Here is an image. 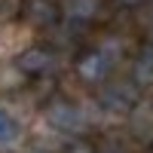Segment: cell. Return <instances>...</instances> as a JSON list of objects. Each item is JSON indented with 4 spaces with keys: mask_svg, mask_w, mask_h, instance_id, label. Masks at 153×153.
I'll return each mask as SVG.
<instances>
[{
    "mask_svg": "<svg viewBox=\"0 0 153 153\" xmlns=\"http://www.w3.org/2000/svg\"><path fill=\"white\" fill-rule=\"evenodd\" d=\"M129 80L138 89H153V46H141L129 61Z\"/></svg>",
    "mask_w": 153,
    "mask_h": 153,
    "instance_id": "7",
    "label": "cell"
},
{
    "mask_svg": "<svg viewBox=\"0 0 153 153\" xmlns=\"http://www.w3.org/2000/svg\"><path fill=\"white\" fill-rule=\"evenodd\" d=\"M141 104V89L132 80H107L98 89V107L110 117H129Z\"/></svg>",
    "mask_w": 153,
    "mask_h": 153,
    "instance_id": "2",
    "label": "cell"
},
{
    "mask_svg": "<svg viewBox=\"0 0 153 153\" xmlns=\"http://www.w3.org/2000/svg\"><path fill=\"white\" fill-rule=\"evenodd\" d=\"M25 12V0H0V19L3 22H19Z\"/></svg>",
    "mask_w": 153,
    "mask_h": 153,
    "instance_id": "9",
    "label": "cell"
},
{
    "mask_svg": "<svg viewBox=\"0 0 153 153\" xmlns=\"http://www.w3.org/2000/svg\"><path fill=\"white\" fill-rule=\"evenodd\" d=\"M12 65H16L19 74L31 76V80H43V76H52V74H55L58 55H55L52 46H46V43H34V46H28V49H22Z\"/></svg>",
    "mask_w": 153,
    "mask_h": 153,
    "instance_id": "3",
    "label": "cell"
},
{
    "mask_svg": "<svg viewBox=\"0 0 153 153\" xmlns=\"http://www.w3.org/2000/svg\"><path fill=\"white\" fill-rule=\"evenodd\" d=\"M141 153H153V144H150V147H144V150H141Z\"/></svg>",
    "mask_w": 153,
    "mask_h": 153,
    "instance_id": "13",
    "label": "cell"
},
{
    "mask_svg": "<svg viewBox=\"0 0 153 153\" xmlns=\"http://www.w3.org/2000/svg\"><path fill=\"white\" fill-rule=\"evenodd\" d=\"M61 153H98V147L89 141V138H83V135H80V138H71Z\"/></svg>",
    "mask_w": 153,
    "mask_h": 153,
    "instance_id": "10",
    "label": "cell"
},
{
    "mask_svg": "<svg viewBox=\"0 0 153 153\" xmlns=\"http://www.w3.org/2000/svg\"><path fill=\"white\" fill-rule=\"evenodd\" d=\"M98 153H126V147H120V144H107V147H98Z\"/></svg>",
    "mask_w": 153,
    "mask_h": 153,
    "instance_id": "12",
    "label": "cell"
},
{
    "mask_svg": "<svg viewBox=\"0 0 153 153\" xmlns=\"http://www.w3.org/2000/svg\"><path fill=\"white\" fill-rule=\"evenodd\" d=\"M22 19L37 31H52L61 25V6L58 0H25Z\"/></svg>",
    "mask_w": 153,
    "mask_h": 153,
    "instance_id": "5",
    "label": "cell"
},
{
    "mask_svg": "<svg viewBox=\"0 0 153 153\" xmlns=\"http://www.w3.org/2000/svg\"><path fill=\"white\" fill-rule=\"evenodd\" d=\"M61 22L68 25H89L101 16L104 0H61Z\"/></svg>",
    "mask_w": 153,
    "mask_h": 153,
    "instance_id": "6",
    "label": "cell"
},
{
    "mask_svg": "<svg viewBox=\"0 0 153 153\" xmlns=\"http://www.w3.org/2000/svg\"><path fill=\"white\" fill-rule=\"evenodd\" d=\"M150 6H153V0H150Z\"/></svg>",
    "mask_w": 153,
    "mask_h": 153,
    "instance_id": "14",
    "label": "cell"
},
{
    "mask_svg": "<svg viewBox=\"0 0 153 153\" xmlns=\"http://www.w3.org/2000/svg\"><path fill=\"white\" fill-rule=\"evenodd\" d=\"M74 71L76 76L86 83V86H104L110 80V71H113V61L101 52L98 46H86L76 52L74 58Z\"/></svg>",
    "mask_w": 153,
    "mask_h": 153,
    "instance_id": "4",
    "label": "cell"
},
{
    "mask_svg": "<svg viewBox=\"0 0 153 153\" xmlns=\"http://www.w3.org/2000/svg\"><path fill=\"white\" fill-rule=\"evenodd\" d=\"M40 153H46V150H40Z\"/></svg>",
    "mask_w": 153,
    "mask_h": 153,
    "instance_id": "15",
    "label": "cell"
},
{
    "mask_svg": "<svg viewBox=\"0 0 153 153\" xmlns=\"http://www.w3.org/2000/svg\"><path fill=\"white\" fill-rule=\"evenodd\" d=\"M113 6H120V9H141L144 3H150V0H110Z\"/></svg>",
    "mask_w": 153,
    "mask_h": 153,
    "instance_id": "11",
    "label": "cell"
},
{
    "mask_svg": "<svg viewBox=\"0 0 153 153\" xmlns=\"http://www.w3.org/2000/svg\"><path fill=\"white\" fill-rule=\"evenodd\" d=\"M19 132H22L19 120L12 117L9 110H3V107H0V147H9V144L19 138Z\"/></svg>",
    "mask_w": 153,
    "mask_h": 153,
    "instance_id": "8",
    "label": "cell"
},
{
    "mask_svg": "<svg viewBox=\"0 0 153 153\" xmlns=\"http://www.w3.org/2000/svg\"><path fill=\"white\" fill-rule=\"evenodd\" d=\"M43 117H46V123L52 126L55 132L71 135V138H80L89 129V117L83 113V107L76 104V101H71V98H61V95L49 98L43 104Z\"/></svg>",
    "mask_w": 153,
    "mask_h": 153,
    "instance_id": "1",
    "label": "cell"
}]
</instances>
